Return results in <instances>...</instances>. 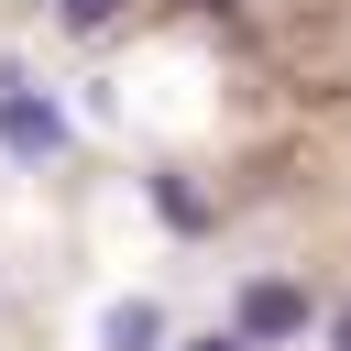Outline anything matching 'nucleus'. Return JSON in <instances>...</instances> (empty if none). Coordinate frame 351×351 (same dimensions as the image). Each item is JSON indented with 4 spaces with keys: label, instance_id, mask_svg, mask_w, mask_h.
<instances>
[{
    "label": "nucleus",
    "instance_id": "obj_2",
    "mask_svg": "<svg viewBox=\"0 0 351 351\" xmlns=\"http://www.w3.org/2000/svg\"><path fill=\"white\" fill-rule=\"evenodd\" d=\"M230 329H241L252 351H263V340H296V329H307V285H285V274H252V285H241V307H230Z\"/></svg>",
    "mask_w": 351,
    "mask_h": 351
},
{
    "label": "nucleus",
    "instance_id": "obj_7",
    "mask_svg": "<svg viewBox=\"0 0 351 351\" xmlns=\"http://www.w3.org/2000/svg\"><path fill=\"white\" fill-rule=\"evenodd\" d=\"M329 351H351V307H340V318H329Z\"/></svg>",
    "mask_w": 351,
    "mask_h": 351
},
{
    "label": "nucleus",
    "instance_id": "obj_4",
    "mask_svg": "<svg viewBox=\"0 0 351 351\" xmlns=\"http://www.w3.org/2000/svg\"><path fill=\"white\" fill-rule=\"evenodd\" d=\"M154 208H165V219H176V230H208V197H197V186H186V176H154Z\"/></svg>",
    "mask_w": 351,
    "mask_h": 351
},
{
    "label": "nucleus",
    "instance_id": "obj_1",
    "mask_svg": "<svg viewBox=\"0 0 351 351\" xmlns=\"http://www.w3.org/2000/svg\"><path fill=\"white\" fill-rule=\"evenodd\" d=\"M55 143H66V110H55V99H44L33 77H11V66H0V154H22V165H44Z\"/></svg>",
    "mask_w": 351,
    "mask_h": 351
},
{
    "label": "nucleus",
    "instance_id": "obj_5",
    "mask_svg": "<svg viewBox=\"0 0 351 351\" xmlns=\"http://www.w3.org/2000/svg\"><path fill=\"white\" fill-rule=\"evenodd\" d=\"M55 11H66L77 33H99V22H121V0H55Z\"/></svg>",
    "mask_w": 351,
    "mask_h": 351
},
{
    "label": "nucleus",
    "instance_id": "obj_3",
    "mask_svg": "<svg viewBox=\"0 0 351 351\" xmlns=\"http://www.w3.org/2000/svg\"><path fill=\"white\" fill-rule=\"evenodd\" d=\"M99 351H165V307H154V296H121V307L99 318Z\"/></svg>",
    "mask_w": 351,
    "mask_h": 351
},
{
    "label": "nucleus",
    "instance_id": "obj_6",
    "mask_svg": "<svg viewBox=\"0 0 351 351\" xmlns=\"http://www.w3.org/2000/svg\"><path fill=\"white\" fill-rule=\"evenodd\" d=\"M186 351H252V340H241V329H208V340H186Z\"/></svg>",
    "mask_w": 351,
    "mask_h": 351
}]
</instances>
